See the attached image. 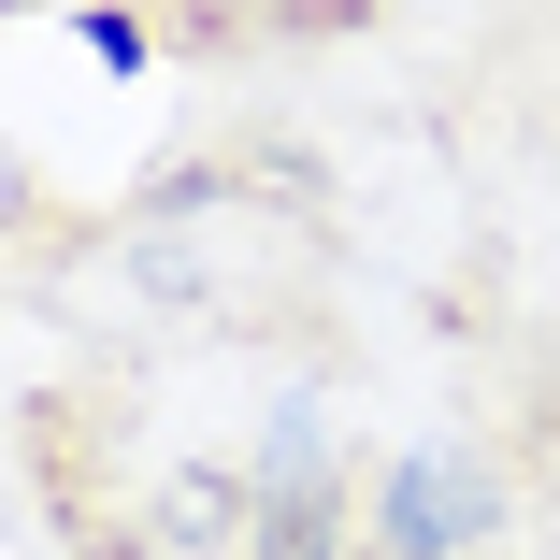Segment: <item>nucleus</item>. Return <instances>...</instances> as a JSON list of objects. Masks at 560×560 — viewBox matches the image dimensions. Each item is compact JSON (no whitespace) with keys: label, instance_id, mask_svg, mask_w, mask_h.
Instances as JSON below:
<instances>
[{"label":"nucleus","instance_id":"nucleus-1","mask_svg":"<svg viewBox=\"0 0 560 560\" xmlns=\"http://www.w3.org/2000/svg\"><path fill=\"white\" fill-rule=\"evenodd\" d=\"M330 445H316V417H273V445H259V560H330Z\"/></svg>","mask_w":560,"mask_h":560},{"label":"nucleus","instance_id":"nucleus-2","mask_svg":"<svg viewBox=\"0 0 560 560\" xmlns=\"http://www.w3.org/2000/svg\"><path fill=\"white\" fill-rule=\"evenodd\" d=\"M475 532H489V475L460 460V445H417V460L388 475V546L402 560H460Z\"/></svg>","mask_w":560,"mask_h":560},{"label":"nucleus","instance_id":"nucleus-3","mask_svg":"<svg viewBox=\"0 0 560 560\" xmlns=\"http://www.w3.org/2000/svg\"><path fill=\"white\" fill-rule=\"evenodd\" d=\"M86 58H101V72H144V30L116 15V0H101V15H86Z\"/></svg>","mask_w":560,"mask_h":560}]
</instances>
